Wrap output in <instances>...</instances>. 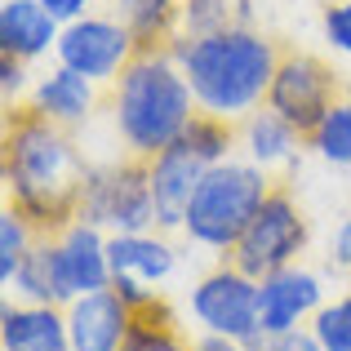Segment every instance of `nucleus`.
I'll list each match as a JSON object with an SVG mask.
<instances>
[{
  "instance_id": "obj_1",
  "label": "nucleus",
  "mask_w": 351,
  "mask_h": 351,
  "mask_svg": "<svg viewBox=\"0 0 351 351\" xmlns=\"http://www.w3.org/2000/svg\"><path fill=\"white\" fill-rule=\"evenodd\" d=\"M89 165L58 129V120L40 116L32 103L5 120V187L9 205H18L40 236H58L80 218V200L89 187Z\"/></svg>"
},
{
  "instance_id": "obj_2",
  "label": "nucleus",
  "mask_w": 351,
  "mask_h": 351,
  "mask_svg": "<svg viewBox=\"0 0 351 351\" xmlns=\"http://www.w3.org/2000/svg\"><path fill=\"white\" fill-rule=\"evenodd\" d=\"M280 45L245 27H223L214 36L173 45L196 107L218 120H245L267 103V89L280 67Z\"/></svg>"
},
{
  "instance_id": "obj_3",
  "label": "nucleus",
  "mask_w": 351,
  "mask_h": 351,
  "mask_svg": "<svg viewBox=\"0 0 351 351\" xmlns=\"http://www.w3.org/2000/svg\"><path fill=\"white\" fill-rule=\"evenodd\" d=\"M112 107L129 156H143V160L160 156L173 138H182L200 112L182 76V62L173 58V49H160V45H143L129 58V67L116 76Z\"/></svg>"
},
{
  "instance_id": "obj_4",
  "label": "nucleus",
  "mask_w": 351,
  "mask_h": 351,
  "mask_svg": "<svg viewBox=\"0 0 351 351\" xmlns=\"http://www.w3.org/2000/svg\"><path fill=\"white\" fill-rule=\"evenodd\" d=\"M276 182L267 178L263 165L245 160H218L214 169L200 178L196 196L187 205L182 232L191 245H205L214 254H232L236 240L245 236V227L254 223V214L263 209V200L271 196Z\"/></svg>"
},
{
  "instance_id": "obj_5",
  "label": "nucleus",
  "mask_w": 351,
  "mask_h": 351,
  "mask_svg": "<svg viewBox=\"0 0 351 351\" xmlns=\"http://www.w3.org/2000/svg\"><path fill=\"white\" fill-rule=\"evenodd\" d=\"M232 138H236L232 120L196 112V120L187 125V134L173 138L160 156L147 160V169H152V196H156V227H182L200 178H205L218 160H227Z\"/></svg>"
},
{
  "instance_id": "obj_6",
  "label": "nucleus",
  "mask_w": 351,
  "mask_h": 351,
  "mask_svg": "<svg viewBox=\"0 0 351 351\" xmlns=\"http://www.w3.org/2000/svg\"><path fill=\"white\" fill-rule=\"evenodd\" d=\"M302 249H307V218H302L293 191L276 182L271 196L263 200V209L254 214V223L245 227V236L227 254V263H236L245 276L263 280L280 267H293Z\"/></svg>"
},
{
  "instance_id": "obj_7",
  "label": "nucleus",
  "mask_w": 351,
  "mask_h": 351,
  "mask_svg": "<svg viewBox=\"0 0 351 351\" xmlns=\"http://www.w3.org/2000/svg\"><path fill=\"white\" fill-rule=\"evenodd\" d=\"M191 316L205 325V334L254 347L263 338V280L245 276L236 263L214 267L191 289Z\"/></svg>"
},
{
  "instance_id": "obj_8",
  "label": "nucleus",
  "mask_w": 351,
  "mask_h": 351,
  "mask_svg": "<svg viewBox=\"0 0 351 351\" xmlns=\"http://www.w3.org/2000/svg\"><path fill=\"white\" fill-rule=\"evenodd\" d=\"M80 218L103 232H152L156 227V196H152V169L143 156H129L125 165L89 173Z\"/></svg>"
},
{
  "instance_id": "obj_9",
  "label": "nucleus",
  "mask_w": 351,
  "mask_h": 351,
  "mask_svg": "<svg viewBox=\"0 0 351 351\" xmlns=\"http://www.w3.org/2000/svg\"><path fill=\"white\" fill-rule=\"evenodd\" d=\"M338 103V71L316 53L285 49L276 80L267 89V107L276 116H285L302 138H311V129L325 120V112Z\"/></svg>"
},
{
  "instance_id": "obj_10",
  "label": "nucleus",
  "mask_w": 351,
  "mask_h": 351,
  "mask_svg": "<svg viewBox=\"0 0 351 351\" xmlns=\"http://www.w3.org/2000/svg\"><path fill=\"white\" fill-rule=\"evenodd\" d=\"M53 49H58L62 67L80 71V76H89L98 85V80H116L143 45H138L134 27H129L125 18H94V14H85V18H76V23H62Z\"/></svg>"
},
{
  "instance_id": "obj_11",
  "label": "nucleus",
  "mask_w": 351,
  "mask_h": 351,
  "mask_svg": "<svg viewBox=\"0 0 351 351\" xmlns=\"http://www.w3.org/2000/svg\"><path fill=\"white\" fill-rule=\"evenodd\" d=\"M134 329V307L116 289L80 293L67 302V334L71 351H120Z\"/></svg>"
},
{
  "instance_id": "obj_12",
  "label": "nucleus",
  "mask_w": 351,
  "mask_h": 351,
  "mask_svg": "<svg viewBox=\"0 0 351 351\" xmlns=\"http://www.w3.org/2000/svg\"><path fill=\"white\" fill-rule=\"evenodd\" d=\"M58 267H62V289H67V302L80 298V293H98V289H112V258H107V236L103 227L85 223H67L58 236Z\"/></svg>"
},
{
  "instance_id": "obj_13",
  "label": "nucleus",
  "mask_w": 351,
  "mask_h": 351,
  "mask_svg": "<svg viewBox=\"0 0 351 351\" xmlns=\"http://www.w3.org/2000/svg\"><path fill=\"white\" fill-rule=\"evenodd\" d=\"M325 289L311 271H302L298 263L280 267V271L263 276V334H289L302 329V320L316 316L325 307Z\"/></svg>"
},
{
  "instance_id": "obj_14",
  "label": "nucleus",
  "mask_w": 351,
  "mask_h": 351,
  "mask_svg": "<svg viewBox=\"0 0 351 351\" xmlns=\"http://www.w3.org/2000/svg\"><path fill=\"white\" fill-rule=\"evenodd\" d=\"M0 347L5 351H71L67 311L40 302H5L0 311Z\"/></svg>"
},
{
  "instance_id": "obj_15",
  "label": "nucleus",
  "mask_w": 351,
  "mask_h": 351,
  "mask_svg": "<svg viewBox=\"0 0 351 351\" xmlns=\"http://www.w3.org/2000/svg\"><path fill=\"white\" fill-rule=\"evenodd\" d=\"M58 18L40 5V0H5L0 5V53L32 62L49 45H58Z\"/></svg>"
},
{
  "instance_id": "obj_16",
  "label": "nucleus",
  "mask_w": 351,
  "mask_h": 351,
  "mask_svg": "<svg viewBox=\"0 0 351 351\" xmlns=\"http://www.w3.org/2000/svg\"><path fill=\"white\" fill-rule=\"evenodd\" d=\"M107 258H112V280H138L147 289H156L173 271V249L147 232L107 236Z\"/></svg>"
},
{
  "instance_id": "obj_17",
  "label": "nucleus",
  "mask_w": 351,
  "mask_h": 351,
  "mask_svg": "<svg viewBox=\"0 0 351 351\" xmlns=\"http://www.w3.org/2000/svg\"><path fill=\"white\" fill-rule=\"evenodd\" d=\"M32 107H36L40 116L58 120V125H76V120H85L89 112H94V80L58 62L49 76L36 80Z\"/></svg>"
},
{
  "instance_id": "obj_18",
  "label": "nucleus",
  "mask_w": 351,
  "mask_h": 351,
  "mask_svg": "<svg viewBox=\"0 0 351 351\" xmlns=\"http://www.w3.org/2000/svg\"><path fill=\"white\" fill-rule=\"evenodd\" d=\"M9 289L23 293L27 302H40V307H67V289H62V267H58V245H53V236H40L32 245V254H27L23 267L14 271Z\"/></svg>"
},
{
  "instance_id": "obj_19",
  "label": "nucleus",
  "mask_w": 351,
  "mask_h": 351,
  "mask_svg": "<svg viewBox=\"0 0 351 351\" xmlns=\"http://www.w3.org/2000/svg\"><path fill=\"white\" fill-rule=\"evenodd\" d=\"M298 129L289 125L285 116H276L271 107H263V112L245 116V147H249V160L263 165V169H271V165L289 160L293 152H298Z\"/></svg>"
},
{
  "instance_id": "obj_20",
  "label": "nucleus",
  "mask_w": 351,
  "mask_h": 351,
  "mask_svg": "<svg viewBox=\"0 0 351 351\" xmlns=\"http://www.w3.org/2000/svg\"><path fill=\"white\" fill-rule=\"evenodd\" d=\"M120 18L134 27L138 45H160L173 49V23H178V0H116Z\"/></svg>"
},
{
  "instance_id": "obj_21",
  "label": "nucleus",
  "mask_w": 351,
  "mask_h": 351,
  "mask_svg": "<svg viewBox=\"0 0 351 351\" xmlns=\"http://www.w3.org/2000/svg\"><path fill=\"white\" fill-rule=\"evenodd\" d=\"M40 240L36 232V223L23 214L18 205H5V214H0V280H14V271L23 267V258L32 254V245Z\"/></svg>"
},
{
  "instance_id": "obj_22",
  "label": "nucleus",
  "mask_w": 351,
  "mask_h": 351,
  "mask_svg": "<svg viewBox=\"0 0 351 351\" xmlns=\"http://www.w3.org/2000/svg\"><path fill=\"white\" fill-rule=\"evenodd\" d=\"M232 27V9L227 0H178V23H173V45L182 40H200Z\"/></svg>"
},
{
  "instance_id": "obj_23",
  "label": "nucleus",
  "mask_w": 351,
  "mask_h": 351,
  "mask_svg": "<svg viewBox=\"0 0 351 351\" xmlns=\"http://www.w3.org/2000/svg\"><path fill=\"white\" fill-rule=\"evenodd\" d=\"M311 147L325 156L329 165H351V98H338L311 129Z\"/></svg>"
},
{
  "instance_id": "obj_24",
  "label": "nucleus",
  "mask_w": 351,
  "mask_h": 351,
  "mask_svg": "<svg viewBox=\"0 0 351 351\" xmlns=\"http://www.w3.org/2000/svg\"><path fill=\"white\" fill-rule=\"evenodd\" d=\"M156 311H160V302L134 311V329H129V338H125L120 351H196V347L182 343V338L173 334V325L165 316H156Z\"/></svg>"
},
{
  "instance_id": "obj_25",
  "label": "nucleus",
  "mask_w": 351,
  "mask_h": 351,
  "mask_svg": "<svg viewBox=\"0 0 351 351\" xmlns=\"http://www.w3.org/2000/svg\"><path fill=\"white\" fill-rule=\"evenodd\" d=\"M311 334H316L320 351H351V293L338 302H325L311 320Z\"/></svg>"
},
{
  "instance_id": "obj_26",
  "label": "nucleus",
  "mask_w": 351,
  "mask_h": 351,
  "mask_svg": "<svg viewBox=\"0 0 351 351\" xmlns=\"http://www.w3.org/2000/svg\"><path fill=\"white\" fill-rule=\"evenodd\" d=\"M325 36L334 49L351 53V0H338V5L325 9Z\"/></svg>"
},
{
  "instance_id": "obj_27",
  "label": "nucleus",
  "mask_w": 351,
  "mask_h": 351,
  "mask_svg": "<svg viewBox=\"0 0 351 351\" xmlns=\"http://www.w3.org/2000/svg\"><path fill=\"white\" fill-rule=\"evenodd\" d=\"M23 85H27V62L14 58V53H0V89H5V98H14Z\"/></svg>"
},
{
  "instance_id": "obj_28",
  "label": "nucleus",
  "mask_w": 351,
  "mask_h": 351,
  "mask_svg": "<svg viewBox=\"0 0 351 351\" xmlns=\"http://www.w3.org/2000/svg\"><path fill=\"white\" fill-rule=\"evenodd\" d=\"M45 9H49L58 23H76V18H85V9H89V0H40Z\"/></svg>"
},
{
  "instance_id": "obj_29",
  "label": "nucleus",
  "mask_w": 351,
  "mask_h": 351,
  "mask_svg": "<svg viewBox=\"0 0 351 351\" xmlns=\"http://www.w3.org/2000/svg\"><path fill=\"white\" fill-rule=\"evenodd\" d=\"M334 263L351 271V218H347L343 227H338V236H334Z\"/></svg>"
},
{
  "instance_id": "obj_30",
  "label": "nucleus",
  "mask_w": 351,
  "mask_h": 351,
  "mask_svg": "<svg viewBox=\"0 0 351 351\" xmlns=\"http://www.w3.org/2000/svg\"><path fill=\"white\" fill-rule=\"evenodd\" d=\"M196 351H258V347H249V343H227V338H214V334H209V343L196 347Z\"/></svg>"
}]
</instances>
